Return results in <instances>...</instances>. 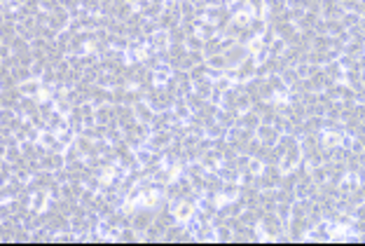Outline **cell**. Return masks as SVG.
<instances>
[{"mask_svg": "<svg viewBox=\"0 0 365 246\" xmlns=\"http://www.w3.org/2000/svg\"><path fill=\"white\" fill-rule=\"evenodd\" d=\"M19 92L23 94V96H33V99H40L42 92H45V87H42V82L38 80H26L19 85Z\"/></svg>", "mask_w": 365, "mask_h": 246, "instance_id": "2", "label": "cell"}, {"mask_svg": "<svg viewBox=\"0 0 365 246\" xmlns=\"http://www.w3.org/2000/svg\"><path fill=\"white\" fill-rule=\"evenodd\" d=\"M187 216H190V206H187V204L180 206V209H178V218H187Z\"/></svg>", "mask_w": 365, "mask_h": 246, "instance_id": "4", "label": "cell"}, {"mask_svg": "<svg viewBox=\"0 0 365 246\" xmlns=\"http://www.w3.org/2000/svg\"><path fill=\"white\" fill-rule=\"evenodd\" d=\"M133 113H136V120H138V122H143V124H150L152 120H155V108H152L150 103H148V101H145V103H136L133 105Z\"/></svg>", "mask_w": 365, "mask_h": 246, "instance_id": "1", "label": "cell"}, {"mask_svg": "<svg viewBox=\"0 0 365 246\" xmlns=\"http://www.w3.org/2000/svg\"><path fill=\"white\" fill-rule=\"evenodd\" d=\"M3 122H5V124H10V113H7V111L3 113ZM19 122H21V115L12 120V127H19Z\"/></svg>", "mask_w": 365, "mask_h": 246, "instance_id": "3", "label": "cell"}]
</instances>
